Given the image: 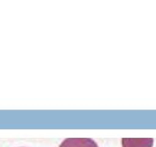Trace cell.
<instances>
[{
  "instance_id": "obj_1",
  "label": "cell",
  "mask_w": 156,
  "mask_h": 147,
  "mask_svg": "<svg viewBox=\"0 0 156 147\" xmlns=\"http://www.w3.org/2000/svg\"><path fill=\"white\" fill-rule=\"evenodd\" d=\"M59 147H98V145L89 138H67Z\"/></svg>"
},
{
  "instance_id": "obj_2",
  "label": "cell",
  "mask_w": 156,
  "mask_h": 147,
  "mask_svg": "<svg viewBox=\"0 0 156 147\" xmlns=\"http://www.w3.org/2000/svg\"><path fill=\"white\" fill-rule=\"evenodd\" d=\"M153 139L152 138H123V147H152Z\"/></svg>"
}]
</instances>
